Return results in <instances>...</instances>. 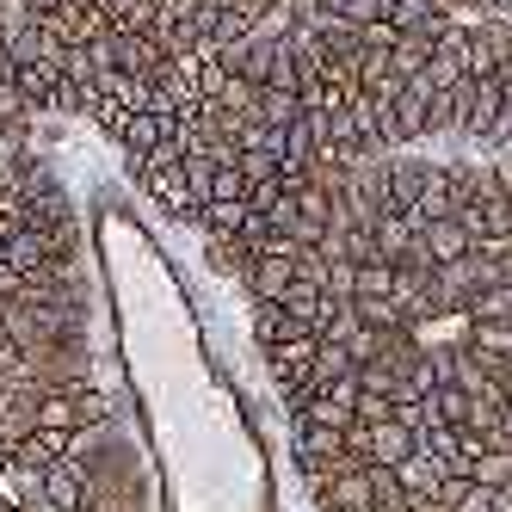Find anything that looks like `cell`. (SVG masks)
<instances>
[{
    "label": "cell",
    "instance_id": "cell-1",
    "mask_svg": "<svg viewBox=\"0 0 512 512\" xmlns=\"http://www.w3.org/2000/svg\"><path fill=\"white\" fill-rule=\"evenodd\" d=\"M290 457H297V469H303L309 488L334 482V475H346V469H364L346 451V432H327V426H290Z\"/></svg>",
    "mask_w": 512,
    "mask_h": 512
},
{
    "label": "cell",
    "instance_id": "cell-2",
    "mask_svg": "<svg viewBox=\"0 0 512 512\" xmlns=\"http://www.w3.org/2000/svg\"><path fill=\"white\" fill-rule=\"evenodd\" d=\"M290 420L297 426H327V432H352V420H358V371L340 377V383H309L303 408Z\"/></svg>",
    "mask_w": 512,
    "mask_h": 512
},
{
    "label": "cell",
    "instance_id": "cell-3",
    "mask_svg": "<svg viewBox=\"0 0 512 512\" xmlns=\"http://www.w3.org/2000/svg\"><path fill=\"white\" fill-rule=\"evenodd\" d=\"M346 451H352L358 463L401 469V463L420 451V432H408L401 420H383V426H352V432H346Z\"/></svg>",
    "mask_w": 512,
    "mask_h": 512
},
{
    "label": "cell",
    "instance_id": "cell-4",
    "mask_svg": "<svg viewBox=\"0 0 512 512\" xmlns=\"http://www.w3.org/2000/svg\"><path fill=\"white\" fill-rule=\"evenodd\" d=\"M241 284L253 290V303H284V290L297 284V253L290 247H272V253H253Z\"/></svg>",
    "mask_w": 512,
    "mask_h": 512
},
{
    "label": "cell",
    "instance_id": "cell-5",
    "mask_svg": "<svg viewBox=\"0 0 512 512\" xmlns=\"http://www.w3.org/2000/svg\"><path fill=\"white\" fill-rule=\"evenodd\" d=\"M315 506H321V512H383V506H377V488H371V463L334 475V482H321V488H315Z\"/></svg>",
    "mask_w": 512,
    "mask_h": 512
},
{
    "label": "cell",
    "instance_id": "cell-6",
    "mask_svg": "<svg viewBox=\"0 0 512 512\" xmlns=\"http://www.w3.org/2000/svg\"><path fill=\"white\" fill-rule=\"evenodd\" d=\"M463 44H469V25H445V31H438V38H432V62H426V81L438 87V93H445V87H463L469 81V68H463Z\"/></svg>",
    "mask_w": 512,
    "mask_h": 512
},
{
    "label": "cell",
    "instance_id": "cell-7",
    "mask_svg": "<svg viewBox=\"0 0 512 512\" xmlns=\"http://www.w3.org/2000/svg\"><path fill=\"white\" fill-rule=\"evenodd\" d=\"M179 167H186V161H179ZM179 167H149V173H136V186L142 192H149L167 216H186V223H192V216H198V204H192V192H186V173H179Z\"/></svg>",
    "mask_w": 512,
    "mask_h": 512
},
{
    "label": "cell",
    "instance_id": "cell-8",
    "mask_svg": "<svg viewBox=\"0 0 512 512\" xmlns=\"http://www.w3.org/2000/svg\"><path fill=\"white\" fill-rule=\"evenodd\" d=\"M420 241H426V260H432V266H457V260H469V247H475L457 216H438V223H426Z\"/></svg>",
    "mask_w": 512,
    "mask_h": 512
},
{
    "label": "cell",
    "instance_id": "cell-9",
    "mask_svg": "<svg viewBox=\"0 0 512 512\" xmlns=\"http://www.w3.org/2000/svg\"><path fill=\"white\" fill-rule=\"evenodd\" d=\"M445 475H451V463L438 457L432 445H420V451H414L408 463L395 469V482H401V494H414V500H426V494H438V482H445Z\"/></svg>",
    "mask_w": 512,
    "mask_h": 512
},
{
    "label": "cell",
    "instance_id": "cell-10",
    "mask_svg": "<svg viewBox=\"0 0 512 512\" xmlns=\"http://www.w3.org/2000/svg\"><path fill=\"white\" fill-rule=\"evenodd\" d=\"M253 118H260L266 130H290V124L303 118V93H290V87H260V112H253Z\"/></svg>",
    "mask_w": 512,
    "mask_h": 512
},
{
    "label": "cell",
    "instance_id": "cell-11",
    "mask_svg": "<svg viewBox=\"0 0 512 512\" xmlns=\"http://www.w3.org/2000/svg\"><path fill=\"white\" fill-rule=\"evenodd\" d=\"M426 62H432V38H420V31H401V38L389 44V68H395L401 81L426 75Z\"/></svg>",
    "mask_w": 512,
    "mask_h": 512
},
{
    "label": "cell",
    "instance_id": "cell-12",
    "mask_svg": "<svg viewBox=\"0 0 512 512\" xmlns=\"http://www.w3.org/2000/svg\"><path fill=\"white\" fill-rule=\"evenodd\" d=\"M321 19H327V25H352V31H364L371 19H383V0H321Z\"/></svg>",
    "mask_w": 512,
    "mask_h": 512
},
{
    "label": "cell",
    "instance_id": "cell-13",
    "mask_svg": "<svg viewBox=\"0 0 512 512\" xmlns=\"http://www.w3.org/2000/svg\"><path fill=\"white\" fill-rule=\"evenodd\" d=\"M297 216L327 229V223H334V192H327L321 179H297Z\"/></svg>",
    "mask_w": 512,
    "mask_h": 512
},
{
    "label": "cell",
    "instance_id": "cell-14",
    "mask_svg": "<svg viewBox=\"0 0 512 512\" xmlns=\"http://www.w3.org/2000/svg\"><path fill=\"white\" fill-rule=\"evenodd\" d=\"M352 309H358L364 327H377V334H395V327H408V315L395 309V297H352Z\"/></svg>",
    "mask_w": 512,
    "mask_h": 512
},
{
    "label": "cell",
    "instance_id": "cell-15",
    "mask_svg": "<svg viewBox=\"0 0 512 512\" xmlns=\"http://www.w3.org/2000/svg\"><path fill=\"white\" fill-rule=\"evenodd\" d=\"M426 408H432L438 426H457V432H463V420H469V395L445 383V389H432V395H426Z\"/></svg>",
    "mask_w": 512,
    "mask_h": 512
},
{
    "label": "cell",
    "instance_id": "cell-16",
    "mask_svg": "<svg viewBox=\"0 0 512 512\" xmlns=\"http://www.w3.org/2000/svg\"><path fill=\"white\" fill-rule=\"evenodd\" d=\"M358 364L346 358V346L340 340H321V352H315V377L309 383H340V377H352Z\"/></svg>",
    "mask_w": 512,
    "mask_h": 512
},
{
    "label": "cell",
    "instance_id": "cell-17",
    "mask_svg": "<svg viewBox=\"0 0 512 512\" xmlns=\"http://www.w3.org/2000/svg\"><path fill=\"white\" fill-rule=\"evenodd\" d=\"M463 321H512V284H500V290H482V297L469 303V315Z\"/></svg>",
    "mask_w": 512,
    "mask_h": 512
},
{
    "label": "cell",
    "instance_id": "cell-18",
    "mask_svg": "<svg viewBox=\"0 0 512 512\" xmlns=\"http://www.w3.org/2000/svg\"><path fill=\"white\" fill-rule=\"evenodd\" d=\"M31 25H38V7H31V0H0V44L31 31Z\"/></svg>",
    "mask_w": 512,
    "mask_h": 512
},
{
    "label": "cell",
    "instance_id": "cell-19",
    "mask_svg": "<svg viewBox=\"0 0 512 512\" xmlns=\"http://www.w3.org/2000/svg\"><path fill=\"white\" fill-rule=\"evenodd\" d=\"M475 482H488V488H512V451H482V463H475Z\"/></svg>",
    "mask_w": 512,
    "mask_h": 512
},
{
    "label": "cell",
    "instance_id": "cell-20",
    "mask_svg": "<svg viewBox=\"0 0 512 512\" xmlns=\"http://www.w3.org/2000/svg\"><path fill=\"white\" fill-rule=\"evenodd\" d=\"M383 420H395V395L358 389V420H352V426H383Z\"/></svg>",
    "mask_w": 512,
    "mask_h": 512
},
{
    "label": "cell",
    "instance_id": "cell-21",
    "mask_svg": "<svg viewBox=\"0 0 512 512\" xmlns=\"http://www.w3.org/2000/svg\"><path fill=\"white\" fill-rule=\"evenodd\" d=\"M395 290V266L371 260V266H358V297H389Z\"/></svg>",
    "mask_w": 512,
    "mask_h": 512
}]
</instances>
